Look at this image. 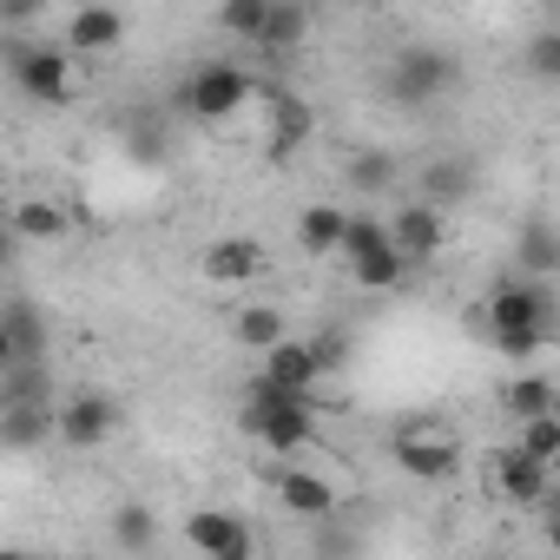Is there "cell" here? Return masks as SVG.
Here are the masks:
<instances>
[{"mask_svg": "<svg viewBox=\"0 0 560 560\" xmlns=\"http://www.w3.org/2000/svg\"><path fill=\"white\" fill-rule=\"evenodd\" d=\"M481 317L494 330V350L514 357V363L534 357L553 337V298H547L540 277H501V284L488 291V304H481Z\"/></svg>", "mask_w": 560, "mask_h": 560, "instance_id": "cell-1", "label": "cell"}, {"mask_svg": "<svg viewBox=\"0 0 560 560\" xmlns=\"http://www.w3.org/2000/svg\"><path fill=\"white\" fill-rule=\"evenodd\" d=\"M244 435L264 442V455L277 462H298L317 448V416H311V396H291V389H270L257 383L250 402H244Z\"/></svg>", "mask_w": 560, "mask_h": 560, "instance_id": "cell-2", "label": "cell"}, {"mask_svg": "<svg viewBox=\"0 0 560 560\" xmlns=\"http://www.w3.org/2000/svg\"><path fill=\"white\" fill-rule=\"evenodd\" d=\"M8 73H14L21 100H34V106H73V93H80V54L67 40L14 34L8 40Z\"/></svg>", "mask_w": 560, "mask_h": 560, "instance_id": "cell-3", "label": "cell"}, {"mask_svg": "<svg viewBox=\"0 0 560 560\" xmlns=\"http://www.w3.org/2000/svg\"><path fill=\"white\" fill-rule=\"evenodd\" d=\"M343 264L363 291H396L409 277V250L396 244L389 218H350V244H343Z\"/></svg>", "mask_w": 560, "mask_h": 560, "instance_id": "cell-4", "label": "cell"}, {"mask_svg": "<svg viewBox=\"0 0 560 560\" xmlns=\"http://www.w3.org/2000/svg\"><path fill=\"white\" fill-rule=\"evenodd\" d=\"M250 100H257V80H250L237 60H205V67H191V80H185V113L205 119V126H231Z\"/></svg>", "mask_w": 560, "mask_h": 560, "instance_id": "cell-5", "label": "cell"}, {"mask_svg": "<svg viewBox=\"0 0 560 560\" xmlns=\"http://www.w3.org/2000/svg\"><path fill=\"white\" fill-rule=\"evenodd\" d=\"M389 455H396V468L416 475V481H448V475L462 468V435H455L442 416H416V422L396 429Z\"/></svg>", "mask_w": 560, "mask_h": 560, "instance_id": "cell-6", "label": "cell"}, {"mask_svg": "<svg viewBox=\"0 0 560 560\" xmlns=\"http://www.w3.org/2000/svg\"><path fill=\"white\" fill-rule=\"evenodd\" d=\"M488 494H494V501H508V508H540V514H547L553 462L527 455L521 442H514V448H494V455H488Z\"/></svg>", "mask_w": 560, "mask_h": 560, "instance_id": "cell-7", "label": "cell"}, {"mask_svg": "<svg viewBox=\"0 0 560 560\" xmlns=\"http://www.w3.org/2000/svg\"><path fill=\"white\" fill-rule=\"evenodd\" d=\"M198 270H205V284H218V291H250V284H264L270 250H264L257 237L231 231V237H211V244H205Z\"/></svg>", "mask_w": 560, "mask_h": 560, "instance_id": "cell-8", "label": "cell"}, {"mask_svg": "<svg viewBox=\"0 0 560 560\" xmlns=\"http://www.w3.org/2000/svg\"><path fill=\"white\" fill-rule=\"evenodd\" d=\"M277 508L298 514V521H330L337 514V481L311 455H298V462L277 468Z\"/></svg>", "mask_w": 560, "mask_h": 560, "instance_id": "cell-9", "label": "cell"}, {"mask_svg": "<svg viewBox=\"0 0 560 560\" xmlns=\"http://www.w3.org/2000/svg\"><path fill=\"white\" fill-rule=\"evenodd\" d=\"M185 547H191V553H211V560H250L257 534H250V521H237L231 508H191V514H185Z\"/></svg>", "mask_w": 560, "mask_h": 560, "instance_id": "cell-10", "label": "cell"}, {"mask_svg": "<svg viewBox=\"0 0 560 560\" xmlns=\"http://www.w3.org/2000/svg\"><path fill=\"white\" fill-rule=\"evenodd\" d=\"M60 40H67L80 60H106V54H119V40H126V14L113 8V0H80V8L60 21Z\"/></svg>", "mask_w": 560, "mask_h": 560, "instance_id": "cell-11", "label": "cell"}, {"mask_svg": "<svg viewBox=\"0 0 560 560\" xmlns=\"http://www.w3.org/2000/svg\"><path fill=\"white\" fill-rule=\"evenodd\" d=\"M257 383H270V389H291V396H317V383H324V363H317L311 337H284V343H270V350L257 357Z\"/></svg>", "mask_w": 560, "mask_h": 560, "instance_id": "cell-12", "label": "cell"}, {"mask_svg": "<svg viewBox=\"0 0 560 560\" xmlns=\"http://www.w3.org/2000/svg\"><path fill=\"white\" fill-rule=\"evenodd\" d=\"M54 416H60V442L67 448H100L119 429V409H113L106 389H73L67 402H54Z\"/></svg>", "mask_w": 560, "mask_h": 560, "instance_id": "cell-13", "label": "cell"}, {"mask_svg": "<svg viewBox=\"0 0 560 560\" xmlns=\"http://www.w3.org/2000/svg\"><path fill=\"white\" fill-rule=\"evenodd\" d=\"M389 231H396V244L409 250V264H429V257L448 244V218H442V205H429V198L396 205V211H389Z\"/></svg>", "mask_w": 560, "mask_h": 560, "instance_id": "cell-14", "label": "cell"}, {"mask_svg": "<svg viewBox=\"0 0 560 560\" xmlns=\"http://www.w3.org/2000/svg\"><path fill=\"white\" fill-rule=\"evenodd\" d=\"M448 80H455V67H448L442 54H402V67L389 73V93H396L402 106H416V100H435Z\"/></svg>", "mask_w": 560, "mask_h": 560, "instance_id": "cell-15", "label": "cell"}, {"mask_svg": "<svg viewBox=\"0 0 560 560\" xmlns=\"http://www.w3.org/2000/svg\"><path fill=\"white\" fill-rule=\"evenodd\" d=\"M298 244H304L311 257H343V244H350V211H343V205H304V211H298Z\"/></svg>", "mask_w": 560, "mask_h": 560, "instance_id": "cell-16", "label": "cell"}, {"mask_svg": "<svg viewBox=\"0 0 560 560\" xmlns=\"http://www.w3.org/2000/svg\"><path fill=\"white\" fill-rule=\"evenodd\" d=\"M8 224H14L21 244H54V237H67V205H54L40 191H21L14 211H8Z\"/></svg>", "mask_w": 560, "mask_h": 560, "instance_id": "cell-17", "label": "cell"}, {"mask_svg": "<svg viewBox=\"0 0 560 560\" xmlns=\"http://www.w3.org/2000/svg\"><path fill=\"white\" fill-rule=\"evenodd\" d=\"M231 337H237V350H270V343H284L291 337V324H284V311L277 304H264V298H250V304H237L231 311Z\"/></svg>", "mask_w": 560, "mask_h": 560, "instance_id": "cell-18", "label": "cell"}, {"mask_svg": "<svg viewBox=\"0 0 560 560\" xmlns=\"http://www.w3.org/2000/svg\"><path fill=\"white\" fill-rule=\"evenodd\" d=\"M304 40H311V0H270L257 47H264V54H298Z\"/></svg>", "mask_w": 560, "mask_h": 560, "instance_id": "cell-19", "label": "cell"}, {"mask_svg": "<svg viewBox=\"0 0 560 560\" xmlns=\"http://www.w3.org/2000/svg\"><path fill=\"white\" fill-rule=\"evenodd\" d=\"M0 350H8V363H40V350H47V330H40V317H34V304H8V317H0Z\"/></svg>", "mask_w": 560, "mask_h": 560, "instance_id": "cell-20", "label": "cell"}, {"mask_svg": "<svg viewBox=\"0 0 560 560\" xmlns=\"http://www.w3.org/2000/svg\"><path fill=\"white\" fill-rule=\"evenodd\" d=\"M468 191H475V159H429V165H422V198H429V205L448 211V205H462Z\"/></svg>", "mask_w": 560, "mask_h": 560, "instance_id": "cell-21", "label": "cell"}, {"mask_svg": "<svg viewBox=\"0 0 560 560\" xmlns=\"http://www.w3.org/2000/svg\"><path fill=\"white\" fill-rule=\"evenodd\" d=\"M501 402H508V416H514V422L560 409V396H553V383H547V376H521V383H508V389H501Z\"/></svg>", "mask_w": 560, "mask_h": 560, "instance_id": "cell-22", "label": "cell"}, {"mask_svg": "<svg viewBox=\"0 0 560 560\" xmlns=\"http://www.w3.org/2000/svg\"><path fill=\"white\" fill-rule=\"evenodd\" d=\"M264 14H270V0H224V8H218V27H224L231 40H250V47H257Z\"/></svg>", "mask_w": 560, "mask_h": 560, "instance_id": "cell-23", "label": "cell"}, {"mask_svg": "<svg viewBox=\"0 0 560 560\" xmlns=\"http://www.w3.org/2000/svg\"><path fill=\"white\" fill-rule=\"evenodd\" d=\"M521 270H527V277L560 270V237H553L547 224H527V231H521Z\"/></svg>", "mask_w": 560, "mask_h": 560, "instance_id": "cell-24", "label": "cell"}, {"mask_svg": "<svg viewBox=\"0 0 560 560\" xmlns=\"http://www.w3.org/2000/svg\"><path fill=\"white\" fill-rule=\"evenodd\" d=\"M514 442H521L527 455H540V462H560V409H547V416H527Z\"/></svg>", "mask_w": 560, "mask_h": 560, "instance_id": "cell-25", "label": "cell"}, {"mask_svg": "<svg viewBox=\"0 0 560 560\" xmlns=\"http://www.w3.org/2000/svg\"><path fill=\"white\" fill-rule=\"evenodd\" d=\"M527 73H534L540 86H560V27H540V34L527 40Z\"/></svg>", "mask_w": 560, "mask_h": 560, "instance_id": "cell-26", "label": "cell"}, {"mask_svg": "<svg viewBox=\"0 0 560 560\" xmlns=\"http://www.w3.org/2000/svg\"><path fill=\"white\" fill-rule=\"evenodd\" d=\"M113 540H119V547H132V553H139V547H152V540H159L152 508H119V514H113Z\"/></svg>", "mask_w": 560, "mask_h": 560, "instance_id": "cell-27", "label": "cell"}, {"mask_svg": "<svg viewBox=\"0 0 560 560\" xmlns=\"http://www.w3.org/2000/svg\"><path fill=\"white\" fill-rule=\"evenodd\" d=\"M311 350H317V363H324V376H330V370H337V363L350 357V343H343L337 330H324V337H311Z\"/></svg>", "mask_w": 560, "mask_h": 560, "instance_id": "cell-28", "label": "cell"}, {"mask_svg": "<svg viewBox=\"0 0 560 560\" xmlns=\"http://www.w3.org/2000/svg\"><path fill=\"white\" fill-rule=\"evenodd\" d=\"M0 14H8V27L21 34V27H27V21L40 14V0H8V8H0Z\"/></svg>", "mask_w": 560, "mask_h": 560, "instance_id": "cell-29", "label": "cell"}, {"mask_svg": "<svg viewBox=\"0 0 560 560\" xmlns=\"http://www.w3.org/2000/svg\"><path fill=\"white\" fill-rule=\"evenodd\" d=\"M547 540L560 547V508H547Z\"/></svg>", "mask_w": 560, "mask_h": 560, "instance_id": "cell-30", "label": "cell"}, {"mask_svg": "<svg viewBox=\"0 0 560 560\" xmlns=\"http://www.w3.org/2000/svg\"><path fill=\"white\" fill-rule=\"evenodd\" d=\"M337 8H370V0H337Z\"/></svg>", "mask_w": 560, "mask_h": 560, "instance_id": "cell-31", "label": "cell"}, {"mask_svg": "<svg viewBox=\"0 0 560 560\" xmlns=\"http://www.w3.org/2000/svg\"><path fill=\"white\" fill-rule=\"evenodd\" d=\"M553 343H560V330H553Z\"/></svg>", "mask_w": 560, "mask_h": 560, "instance_id": "cell-32", "label": "cell"}]
</instances>
